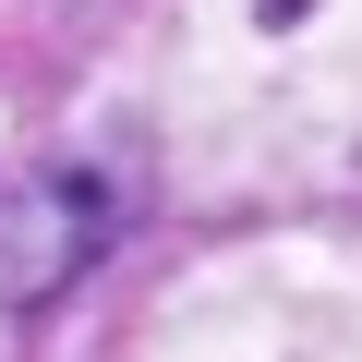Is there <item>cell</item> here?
I'll list each match as a JSON object with an SVG mask.
<instances>
[]
</instances>
